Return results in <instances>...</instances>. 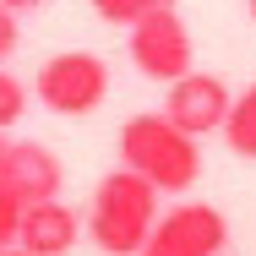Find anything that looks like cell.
Returning a JSON list of instances; mask_svg holds the SVG:
<instances>
[{
    "mask_svg": "<svg viewBox=\"0 0 256 256\" xmlns=\"http://www.w3.org/2000/svg\"><path fill=\"white\" fill-rule=\"evenodd\" d=\"M114 148H120V164L136 169L142 180H153L164 196H180V191H191L202 180V148H196V136L180 131L164 109L158 114H131L120 126Z\"/></svg>",
    "mask_w": 256,
    "mask_h": 256,
    "instance_id": "6da1fadb",
    "label": "cell"
},
{
    "mask_svg": "<svg viewBox=\"0 0 256 256\" xmlns=\"http://www.w3.org/2000/svg\"><path fill=\"white\" fill-rule=\"evenodd\" d=\"M158 191L153 180H142L136 169H114L104 174L98 191H93V207H88V234L104 256H142L148 251V234L158 224Z\"/></svg>",
    "mask_w": 256,
    "mask_h": 256,
    "instance_id": "7a4b0ae2",
    "label": "cell"
},
{
    "mask_svg": "<svg viewBox=\"0 0 256 256\" xmlns=\"http://www.w3.org/2000/svg\"><path fill=\"white\" fill-rule=\"evenodd\" d=\"M126 44H131V66L148 76V82H180L191 66H196V44H191V28L186 16L174 11V0H158L142 22L126 28Z\"/></svg>",
    "mask_w": 256,
    "mask_h": 256,
    "instance_id": "3957f363",
    "label": "cell"
},
{
    "mask_svg": "<svg viewBox=\"0 0 256 256\" xmlns=\"http://www.w3.org/2000/svg\"><path fill=\"white\" fill-rule=\"evenodd\" d=\"M33 93H38V104H44L50 114H66V120L93 114V109L109 98V66H104V54H93V50H60V54H50V60L38 66Z\"/></svg>",
    "mask_w": 256,
    "mask_h": 256,
    "instance_id": "277c9868",
    "label": "cell"
},
{
    "mask_svg": "<svg viewBox=\"0 0 256 256\" xmlns=\"http://www.w3.org/2000/svg\"><path fill=\"white\" fill-rule=\"evenodd\" d=\"M224 246H229V218L207 202H180L158 212L142 256H224Z\"/></svg>",
    "mask_w": 256,
    "mask_h": 256,
    "instance_id": "5b68a950",
    "label": "cell"
},
{
    "mask_svg": "<svg viewBox=\"0 0 256 256\" xmlns=\"http://www.w3.org/2000/svg\"><path fill=\"white\" fill-rule=\"evenodd\" d=\"M229 109H234L229 82H224V76H207V71H186L180 82H169V98H164V114H169L180 131H191V136L224 131Z\"/></svg>",
    "mask_w": 256,
    "mask_h": 256,
    "instance_id": "8992f818",
    "label": "cell"
},
{
    "mask_svg": "<svg viewBox=\"0 0 256 256\" xmlns=\"http://www.w3.org/2000/svg\"><path fill=\"white\" fill-rule=\"evenodd\" d=\"M0 186L16 191L22 202H50V196H60V186H66V164L44 142H11L6 148V164H0Z\"/></svg>",
    "mask_w": 256,
    "mask_h": 256,
    "instance_id": "52a82bcc",
    "label": "cell"
},
{
    "mask_svg": "<svg viewBox=\"0 0 256 256\" xmlns=\"http://www.w3.org/2000/svg\"><path fill=\"white\" fill-rule=\"evenodd\" d=\"M76 240H82V218H76V207H66L60 196L22 207V234H16L22 251H33V256H66Z\"/></svg>",
    "mask_w": 256,
    "mask_h": 256,
    "instance_id": "ba28073f",
    "label": "cell"
},
{
    "mask_svg": "<svg viewBox=\"0 0 256 256\" xmlns=\"http://www.w3.org/2000/svg\"><path fill=\"white\" fill-rule=\"evenodd\" d=\"M224 142H229V153L256 158V82L246 93H234V109H229V120H224Z\"/></svg>",
    "mask_w": 256,
    "mask_h": 256,
    "instance_id": "9c48e42d",
    "label": "cell"
},
{
    "mask_svg": "<svg viewBox=\"0 0 256 256\" xmlns=\"http://www.w3.org/2000/svg\"><path fill=\"white\" fill-rule=\"evenodd\" d=\"M22 114H28V82L0 66V131H11Z\"/></svg>",
    "mask_w": 256,
    "mask_h": 256,
    "instance_id": "30bf717a",
    "label": "cell"
},
{
    "mask_svg": "<svg viewBox=\"0 0 256 256\" xmlns=\"http://www.w3.org/2000/svg\"><path fill=\"white\" fill-rule=\"evenodd\" d=\"M88 6L98 11L104 22H109V28H131V22H142V16L153 11L158 0H88Z\"/></svg>",
    "mask_w": 256,
    "mask_h": 256,
    "instance_id": "8fae6325",
    "label": "cell"
},
{
    "mask_svg": "<svg viewBox=\"0 0 256 256\" xmlns=\"http://www.w3.org/2000/svg\"><path fill=\"white\" fill-rule=\"evenodd\" d=\"M22 196H16V191H6V186H0V251H6V246H16V234H22Z\"/></svg>",
    "mask_w": 256,
    "mask_h": 256,
    "instance_id": "7c38bea8",
    "label": "cell"
},
{
    "mask_svg": "<svg viewBox=\"0 0 256 256\" xmlns=\"http://www.w3.org/2000/svg\"><path fill=\"white\" fill-rule=\"evenodd\" d=\"M16 44H22V28H16V11L0 0V66L16 54Z\"/></svg>",
    "mask_w": 256,
    "mask_h": 256,
    "instance_id": "4fadbf2b",
    "label": "cell"
},
{
    "mask_svg": "<svg viewBox=\"0 0 256 256\" xmlns=\"http://www.w3.org/2000/svg\"><path fill=\"white\" fill-rule=\"evenodd\" d=\"M11 11H33V6H44V0H6Z\"/></svg>",
    "mask_w": 256,
    "mask_h": 256,
    "instance_id": "5bb4252c",
    "label": "cell"
},
{
    "mask_svg": "<svg viewBox=\"0 0 256 256\" xmlns=\"http://www.w3.org/2000/svg\"><path fill=\"white\" fill-rule=\"evenodd\" d=\"M0 256H33V251H22V246H6V251H0Z\"/></svg>",
    "mask_w": 256,
    "mask_h": 256,
    "instance_id": "9a60e30c",
    "label": "cell"
},
{
    "mask_svg": "<svg viewBox=\"0 0 256 256\" xmlns=\"http://www.w3.org/2000/svg\"><path fill=\"white\" fill-rule=\"evenodd\" d=\"M6 148H11V136H6V131H0V164H6Z\"/></svg>",
    "mask_w": 256,
    "mask_h": 256,
    "instance_id": "2e32d148",
    "label": "cell"
},
{
    "mask_svg": "<svg viewBox=\"0 0 256 256\" xmlns=\"http://www.w3.org/2000/svg\"><path fill=\"white\" fill-rule=\"evenodd\" d=\"M246 11H251V22H256V0H246Z\"/></svg>",
    "mask_w": 256,
    "mask_h": 256,
    "instance_id": "e0dca14e",
    "label": "cell"
}]
</instances>
